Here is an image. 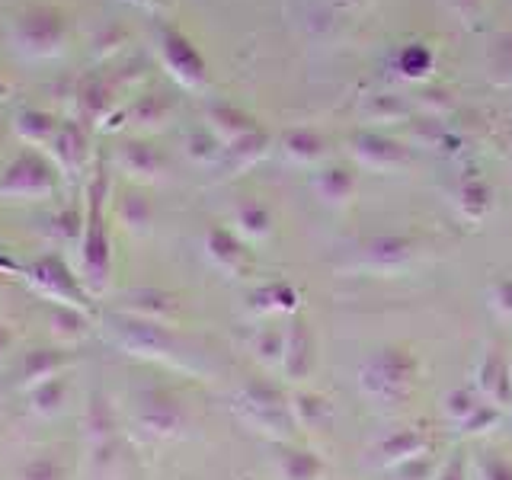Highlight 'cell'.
Returning a JSON list of instances; mask_svg holds the SVG:
<instances>
[{
    "instance_id": "obj_1",
    "label": "cell",
    "mask_w": 512,
    "mask_h": 480,
    "mask_svg": "<svg viewBox=\"0 0 512 480\" xmlns=\"http://www.w3.org/2000/svg\"><path fill=\"white\" fill-rule=\"evenodd\" d=\"M416 378V359L407 349H381L378 356L362 368V388L378 400L407 397Z\"/></svg>"
},
{
    "instance_id": "obj_2",
    "label": "cell",
    "mask_w": 512,
    "mask_h": 480,
    "mask_svg": "<svg viewBox=\"0 0 512 480\" xmlns=\"http://www.w3.org/2000/svg\"><path fill=\"white\" fill-rule=\"evenodd\" d=\"M52 186H55L52 167L36 154H23L7 170L4 183H0V192H10V196H39V192H48Z\"/></svg>"
},
{
    "instance_id": "obj_3",
    "label": "cell",
    "mask_w": 512,
    "mask_h": 480,
    "mask_svg": "<svg viewBox=\"0 0 512 480\" xmlns=\"http://www.w3.org/2000/svg\"><path fill=\"white\" fill-rule=\"evenodd\" d=\"M32 285L39 288L45 298H52L58 304H68V308H80L84 311V301H80V288L74 282V276L64 269L58 260H42L29 269Z\"/></svg>"
},
{
    "instance_id": "obj_4",
    "label": "cell",
    "mask_w": 512,
    "mask_h": 480,
    "mask_svg": "<svg viewBox=\"0 0 512 480\" xmlns=\"http://www.w3.org/2000/svg\"><path fill=\"white\" fill-rule=\"evenodd\" d=\"M68 365H71L68 352H61V349H32L20 362V372H16V388H20V391L39 388V384L68 372Z\"/></svg>"
},
{
    "instance_id": "obj_5",
    "label": "cell",
    "mask_w": 512,
    "mask_h": 480,
    "mask_svg": "<svg viewBox=\"0 0 512 480\" xmlns=\"http://www.w3.org/2000/svg\"><path fill=\"white\" fill-rule=\"evenodd\" d=\"M141 426L154 439H173L186 426V410L173 397H151L141 410Z\"/></svg>"
},
{
    "instance_id": "obj_6",
    "label": "cell",
    "mask_w": 512,
    "mask_h": 480,
    "mask_svg": "<svg viewBox=\"0 0 512 480\" xmlns=\"http://www.w3.org/2000/svg\"><path fill=\"white\" fill-rule=\"evenodd\" d=\"M45 324H48V336H52L55 343H77L90 333L87 314L80 308H68V304H52Z\"/></svg>"
},
{
    "instance_id": "obj_7",
    "label": "cell",
    "mask_w": 512,
    "mask_h": 480,
    "mask_svg": "<svg viewBox=\"0 0 512 480\" xmlns=\"http://www.w3.org/2000/svg\"><path fill=\"white\" fill-rule=\"evenodd\" d=\"M285 372L292 375V378H304L311 372V365H314V340H311V333L304 324H295L292 333H288V340H285Z\"/></svg>"
},
{
    "instance_id": "obj_8",
    "label": "cell",
    "mask_w": 512,
    "mask_h": 480,
    "mask_svg": "<svg viewBox=\"0 0 512 480\" xmlns=\"http://www.w3.org/2000/svg\"><path fill=\"white\" fill-rule=\"evenodd\" d=\"M68 397H71V381L68 375H58L29 391V410L39 416H58L64 404H68Z\"/></svg>"
},
{
    "instance_id": "obj_9",
    "label": "cell",
    "mask_w": 512,
    "mask_h": 480,
    "mask_svg": "<svg viewBox=\"0 0 512 480\" xmlns=\"http://www.w3.org/2000/svg\"><path fill=\"white\" fill-rule=\"evenodd\" d=\"M84 426H87V439L100 448L112 439V432H116V413H112L109 400L103 394H93L90 397V407H87V416H84Z\"/></svg>"
},
{
    "instance_id": "obj_10",
    "label": "cell",
    "mask_w": 512,
    "mask_h": 480,
    "mask_svg": "<svg viewBox=\"0 0 512 480\" xmlns=\"http://www.w3.org/2000/svg\"><path fill=\"white\" fill-rule=\"evenodd\" d=\"M480 384H484L487 394L500 397V404H509L512 397V378H509V365L503 359V349H493L484 368H480Z\"/></svg>"
},
{
    "instance_id": "obj_11",
    "label": "cell",
    "mask_w": 512,
    "mask_h": 480,
    "mask_svg": "<svg viewBox=\"0 0 512 480\" xmlns=\"http://www.w3.org/2000/svg\"><path fill=\"white\" fill-rule=\"evenodd\" d=\"M16 480H68V468L55 452H42L23 464Z\"/></svg>"
},
{
    "instance_id": "obj_12",
    "label": "cell",
    "mask_w": 512,
    "mask_h": 480,
    "mask_svg": "<svg viewBox=\"0 0 512 480\" xmlns=\"http://www.w3.org/2000/svg\"><path fill=\"white\" fill-rule=\"evenodd\" d=\"M282 471L288 480H317L320 471H324V464H320V458H314L311 452H288L282 458Z\"/></svg>"
},
{
    "instance_id": "obj_13",
    "label": "cell",
    "mask_w": 512,
    "mask_h": 480,
    "mask_svg": "<svg viewBox=\"0 0 512 480\" xmlns=\"http://www.w3.org/2000/svg\"><path fill=\"white\" fill-rule=\"evenodd\" d=\"M384 452L394 455V458H404V461L420 458V455H426L423 452V436H420V432L407 429V432H400V436H394L391 442H384Z\"/></svg>"
},
{
    "instance_id": "obj_14",
    "label": "cell",
    "mask_w": 512,
    "mask_h": 480,
    "mask_svg": "<svg viewBox=\"0 0 512 480\" xmlns=\"http://www.w3.org/2000/svg\"><path fill=\"white\" fill-rule=\"evenodd\" d=\"M480 477L484 480H512V461L500 452H487L480 458Z\"/></svg>"
},
{
    "instance_id": "obj_15",
    "label": "cell",
    "mask_w": 512,
    "mask_h": 480,
    "mask_svg": "<svg viewBox=\"0 0 512 480\" xmlns=\"http://www.w3.org/2000/svg\"><path fill=\"white\" fill-rule=\"evenodd\" d=\"M477 407H480V404H477V397L468 394V388H458L452 397H448V413H452L455 420H461V423H468V416H471Z\"/></svg>"
},
{
    "instance_id": "obj_16",
    "label": "cell",
    "mask_w": 512,
    "mask_h": 480,
    "mask_svg": "<svg viewBox=\"0 0 512 480\" xmlns=\"http://www.w3.org/2000/svg\"><path fill=\"white\" fill-rule=\"evenodd\" d=\"M496 308H500L506 317H512V279H503V282H496Z\"/></svg>"
},
{
    "instance_id": "obj_17",
    "label": "cell",
    "mask_w": 512,
    "mask_h": 480,
    "mask_svg": "<svg viewBox=\"0 0 512 480\" xmlns=\"http://www.w3.org/2000/svg\"><path fill=\"white\" fill-rule=\"evenodd\" d=\"M13 346H16V330L10 327V320L0 317V359H4Z\"/></svg>"
},
{
    "instance_id": "obj_18",
    "label": "cell",
    "mask_w": 512,
    "mask_h": 480,
    "mask_svg": "<svg viewBox=\"0 0 512 480\" xmlns=\"http://www.w3.org/2000/svg\"><path fill=\"white\" fill-rule=\"evenodd\" d=\"M442 480H464V461L461 458H455L448 468L442 471Z\"/></svg>"
}]
</instances>
